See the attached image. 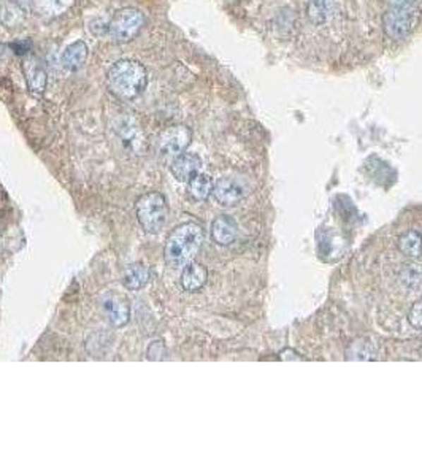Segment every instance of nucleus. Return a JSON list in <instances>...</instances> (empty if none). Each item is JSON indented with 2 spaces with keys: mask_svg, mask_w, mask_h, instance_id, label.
Returning <instances> with one entry per match:
<instances>
[{
  "mask_svg": "<svg viewBox=\"0 0 422 476\" xmlns=\"http://www.w3.org/2000/svg\"><path fill=\"white\" fill-rule=\"evenodd\" d=\"M146 18L142 10L127 6L114 13L111 21L108 23V35L116 43H129L143 29Z\"/></svg>",
  "mask_w": 422,
  "mask_h": 476,
  "instance_id": "obj_5",
  "label": "nucleus"
},
{
  "mask_svg": "<svg viewBox=\"0 0 422 476\" xmlns=\"http://www.w3.org/2000/svg\"><path fill=\"white\" fill-rule=\"evenodd\" d=\"M102 310H104V314L110 326H113L114 329H121L124 327L127 323H129L131 318V307L129 302L126 299L121 297V295H107L102 300Z\"/></svg>",
  "mask_w": 422,
  "mask_h": 476,
  "instance_id": "obj_8",
  "label": "nucleus"
},
{
  "mask_svg": "<svg viewBox=\"0 0 422 476\" xmlns=\"http://www.w3.org/2000/svg\"><path fill=\"white\" fill-rule=\"evenodd\" d=\"M24 10L11 0H0V23L6 28H15L23 21Z\"/></svg>",
  "mask_w": 422,
  "mask_h": 476,
  "instance_id": "obj_16",
  "label": "nucleus"
},
{
  "mask_svg": "<svg viewBox=\"0 0 422 476\" xmlns=\"http://www.w3.org/2000/svg\"><path fill=\"white\" fill-rule=\"evenodd\" d=\"M399 248L402 253L410 257H418L422 253V235L416 230H410L400 237Z\"/></svg>",
  "mask_w": 422,
  "mask_h": 476,
  "instance_id": "obj_18",
  "label": "nucleus"
},
{
  "mask_svg": "<svg viewBox=\"0 0 422 476\" xmlns=\"http://www.w3.org/2000/svg\"><path fill=\"white\" fill-rule=\"evenodd\" d=\"M140 226L146 234H159L169 218V205L161 192H148L135 205Z\"/></svg>",
  "mask_w": 422,
  "mask_h": 476,
  "instance_id": "obj_4",
  "label": "nucleus"
},
{
  "mask_svg": "<svg viewBox=\"0 0 422 476\" xmlns=\"http://www.w3.org/2000/svg\"><path fill=\"white\" fill-rule=\"evenodd\" d=\"M281 359L283 360H303V357H300L299 352L296 351H292V350H284L283 352H281Z\"/></svg>",
  "mask_w": 422,
  "mask_h": 476,
  "instance_id": "obj_21",
  "label": "nucleus"
},
{
  "mask_svg": "<svg viewBox=\"0 0 422 476\" xmlns=\"http://www.w3.org/2000/svg\"><path fill=\"white\" fill-rule=\"evenodd\" d=\"M151 278L150 268L143 266V263H131L126 267L123 275V285L129 289V291H138V289L148 285Z\"/></svg>",
  "mask_w": 422,
  "mask_h": 476,
  "instance_id": "obj_14",
  "label": "nucleus"
},
{
  "mask_svg": "<svg viewBox=\"0 0 422 476\" xmlns=\"http://www.w3.org/2000/svg\"><path fill=\"white\" fill-rule=\"evenodd\" d=\"M89 48L85 42H75L64 49L62 53V66L70 72H76L88 61Z\"/></svg>",
  "mask_w": 422,
  "mask_h": 476,
  "instance_id": "obj_13",
  "label": "nucleus"
},
{
  "mask_svg": "<svg viewBox=\"0 0 422 476\" xmlns=\"http://www.w3.org/2000/svg\"><path fill=\"white\" fill-rule=\"evenodd\" d=\"M332 10V0H308V5H306V15H308V19L316 25H321L330 15Z\"/></svg>",
  "mask_w": 422,
  "mask_h": 476,
  "instance_id": "obj_17",
  "label": "nucleus"
},
{
  "mask_svg": "<svg viewBox=\"0 0 422 476\" xmlns=\"http://www.w3.org/2000/svg\"><path fill=\"white\" fill-rule=\"evenodd\" d=\"M159 343V342H157ZM157 348V346H156V342L155 343H152L151 346H150V350H148V359H152V360H159V359H164L162 356H164V352H165V350H164V345L162 343H159V350H156Z\"/></svg>",
  "mask_w": 422,
  "mask_h": 476,
  "instance_id": "obj_20",
  "label": "nucleus"
},
{
  "mask_svg": "<svg viewBox=\"0 0 422 476\" xmlns=\"http://www.w3.org/2000/svg\"><path fill=\"white\" fill-rule=\"evenodd\" d=\"M211 194H213L217 203L224 205V207H234V205L243 201L246 191L240 179L224 177L217 179L213 184V192H211Z\"/></svg>",
  "mask_w": 422,
  "mask_h": 476,
  "instance_id": "obj_7",
  "label": "nucleus"
},
{
  "mask_svg": "<svg viewBox=\"0 0 422 476\" xmlns=\"http://www.w3.org/2000/svg\"><path fill=\"white\" fill-rule=\"evenodd\" d=\"M418 21V0H387L382 25L389 38L404 40Z\"/></svg>",
  "mask_w": 422,
  "mask_h": 476,
  "instance_id": "obj_3",
  "label": "nucleus"
},
{
  "mask_svg": "<svg viewBox=\"0 0 422 476\" xmlns=\"http://www.w3.org/2000/svg\"><path fill=\"white\" fill-rule=\"evenodd\" d=\"M23 70H24L25 80H28V86L30 89V93L35 95L43 94L48 85V73H47V70L43 69L40 61H38L34 56H25L24 62H23Z\"/></svg>",
  "mask_w": 422,
  "mask_h": 476,
  "instance_id": "obj_10",
  "label": "nucleus"
},
{
  "mask_svg": "<svg viewBox=\"0 0 422 476\" xmlns=\"http://www.w3.org/2000/svg\"><path fill=\"white\" fill-rule=\"evenodd\" d=\"M108 89L121 100H133L148 85V73L143 64L133 59H121L107 72Z\"/></svg>",
  "mask_w": 422,
  "mask_h": 476,
  "instance_id": "obj_2",
  "label": "nucleus"
},
{
  "mask_svg": "<svg viewBox=\"0 0 422 476\" xmlns=\"http://www.w3.org/2000/svg\"><path fill=\"white\" fill-rule=\"evenodd\" d=\"M11 2L21 6L23 10H28L29 6H30V4H32V0H11Z\"/></svg>",
  "mask_w": 422,
  "mask_h": 476,
  "instance_id": "obj_22",
  "label": "nucleus"
},
{
  "mask_svg": "<svg viewBox=\"0 0 422 476\" xmlns=\"http://www.w3.org/2000/svg\"><path fill=\"white\" fill-rule=\"evenodd\" d=\"M193 141V132L186 126H171L159 137V153L164 157H176L186 153L188 146Z\"/></svg>",
  "mask_w": 422,
  "mask_h": 476,
  "instance_id": "obj_6",
  "label": "nucleus"
},
{
  "mask_svg": "<svg viewBox=\"0 0 422 476\" xmlns=\"http://www.w3.org/2000/svg\"><path fill=\"white\" fill-rule=\"evenodd\" d=\"M202 170V159L195 153H183L171 160L170 172L178 182L189 183Z\"/></svg>",
  "mask_w": 422,
  "mask_h": 476,
  "instance_id": "obj_9",
  "label": "nucleus"
},
{
  "mask_svg": "<svg viewBox=\"0 0 422 476\" xmlns=\"http://www.w3.org/2000/svg\"><path fill=\"white\" fill-rule=\"evenodd\" d=\"M236 235H239V226H236L234 218L221 215L211 224V237H213L215 243L221 244V246L234 243Z\"/></svg>",
  "mask_w": 422,
  "mask_h": 476,
  "instance_id": "obj_12",
  "label": "nucleus"
},
{
  "mask_svg": "<svg viewBox=\"0 0 422 476\" xmlns=\"http://www.w3.org/2000/svg\"><path fill=\"white\" fill-rule=\"evenodd\" d=\"M213 179L207 173H199L189 182V194L193 196L194 201L203 202L211 196L213 192Z\"/></svg>",
  "mask_w": 422,
  "mask_h": 476,
  "instance_id": "obj_15",
  "label": "nucleus"
},
{
  "mask_svg": "<svg viewBox=\"0 0 422 476\" xmlns=\"http://www.w3.org/2000/svg\"><path fill=\"white\" fill-rule=\"evenodd\" d=\"M207 280H208V272H207L205 266H202V263L191 261L183 267L180 281H181V286L184 291H188V292L199 291V289L205 286Z\"/></svg>",
  "mask_w": 422,
  "mask_h": 476,
  "instance_id": "obj_11",
  "label": "nucleus"
},
{
  "mask_svg": "<svg viewBox=\"0 0 422 476\" xmlns=\"http://www.w3.org/2000/svg\"><path fill=\"white\" fill-rule=\"evenodd\" d=\"M203 242H205V232L200 224L193 221L180 224L171 230L165 242V262L174 268L184 267L199 254Z\"/></svg>",
  "mask_w": 422,
  "mask_h": 476,
  "instance_id": "obj_1",
  "label": "nucleus"
},
{
  "mask_svg": "<svg viewBox=\"0 0 422 476\" xmlns=\"http://www.w3.org/2000/svg\"><path fill=\"white\" fill-rule=\"evenodd\" d=\"M408 323H410L414 329L422 331V299L411 307L410 313H408Z\"/></svg>",
  "mask_w": 422,
  "mask_h": 476,
  "instance_id": "obj_19",
  "label": "nucleus"
}]
</instances>
